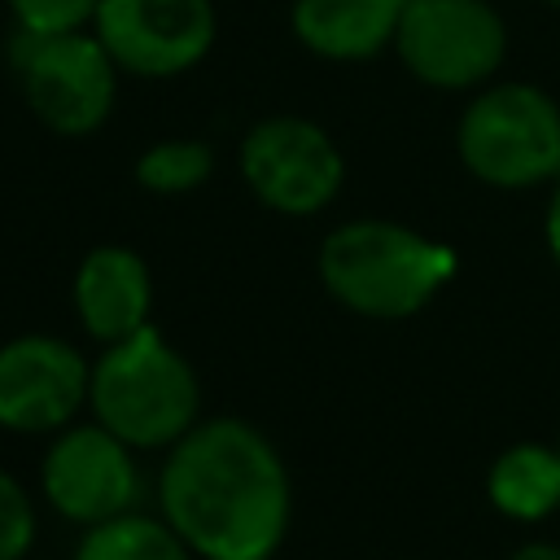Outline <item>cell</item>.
<instances>
[{
	"label": "cell",
	"instance_id": "19",
	"mask_svg": "<svg viewBox=\"0 0 560 560\" xmlns=\"http://www.w3.org/2000/svg\"><path fill=\"white\" fill-rule=\"evenodd\" d=\"M508 560H560V547H551V542H529V547H521V551L508 556Z\"/></svg>",
	"mask_w": 560,
	"mask_h": 560
},
{
	"label": "cell",
	"instance_id": "11",
	"mask_svg": "<svg viewBox=\"0 0 560 560\" xmlns=\"http://www.w3.org/2000/svg\"><path fill=\"white\" fill-rule=\"evenodd\" d=\"M149 306H153V280L136 249L96 245L83 254L74 271V311L96 341L114 346L149 328Z\"/></svg>",
	"mask_w": 560,
	"mask_h": 560
},
{
	"label": "cell",
	"instance_id": "5",
	"mask_svg": "<svg viewBox=\"0 0 560 560\" xmlns=\"http://www.w3.org/2000/svg\"><path fill=\"white\" fill-rule=\"evenodd\" d=\"M9 61L31 114L57 136H92L118 96V66L83 31H13Z\"/></svg>",
	"mask_w": 560,
	"mask_h": 560
},
{
	"label": "cell",
	"instance_id": "7",
	"mask_svg": "<svg viewBox=\"0 0 560 560\" xmlns=\"http://www.w3.org/2000/svg\"><path fill=\"white\" fill-rule=\"evenodd\" d=\"M241 175L267 210L306 219L319 214L341 192L346 162L319 122L298 114H276L245 131Z\"/></svg>",
	"mask_w": 560,
	"mask_h": 560
},
{
	"label": "cell",
	"instance_id": "21",
	"mask_svg": "<svg viewBox=\"0 0 560 560\" xmlns=\"http://www.w3.org/2000/svg\"><path fill=\"white\" fill-rule=\"evenodd\" d=\"M556 451H560V446H556Z\"/></svg>",
	"mask_w": 560,
	"mask_h": 560
},
{
	"label": "cell",
	"instance_id": "1",
	"mask_svg": "<svg viewBox=\"0 0 560 560\" xmlns=\"http://www.w3.org/2000/svg\"><path fill=\"white\" fill-rule=\"evenodd\" d=\"M162 521L206 560H267L289 525V472L245 420L192 424L166 455Z\"/></svg>",
	"mask_w": 560,
	"mask_h": 560
},
{
	"label": "cell",
	"instance_id": "9",
	"mask_svg": "<svg viewBox=\"0 0 560 560\" xmlns=\"http://www.w3.org/2000/svg\"><path fill=\"white\" fill-rule=\"evenodd\" d=\"M88 359L44 332H26L0 346V429L48 433L74 420L88 402Z\"/></svg>",
	"mask_w": 560,
	"mask_h": 560
},
{
	"label": "cell",
	"instance_id": "12",
	"mask_svg": "<svg viewBox=\"0 0 560 560\" xmlns=\"http://www.w3.org/2000/svg\"><path fill=\"white\" fill-rule=\"evenodd\" d=\"M407 0H293V35L328 61H363L394 44Z\"/></svg>",
	"mask_w": 560,
	"mask_h": 560
},
{
	"label": "cell",
	"instance_id": "3",
	"mask_svg": "<svg viewBox=\"0 0 560 560\" xmlns=\"http://www.w3.org/2000/svg\"><path fill=\"white\" fill-rule=\"evenodd\" d=\"M88 402L96 424H105L127 446H175L197 424V376L188 359L149 324L92 363Z\"/></svg>",
	"mask_w": 560,
	"mask_h": 560
},
{
	"label": "cell",
	"instance_id": "18",
	"mask_svg": "<svg viewBox=\"0 0 560 560\" xmlns=\"http://www.w3.org/2000/svg\"><path fill=\"white\" fill-rule=\"evenodd\" d=\"M547 249H551V262L560 267V179H556V192L547 206Z\"/></svg>",
	"mask_w": 560,
	"mask_h": 560
},
{
	"label": "cell",
	"instance_id": "6",
	"mask_svg": "<svg viewBox=\"0 0 560 560\" xmlns=\"http://www.w3.org/2000/svg\"><path fill=\"white\" fill-rule=\"evenodd\" d=\"M394 48L420 83L464 92L503 66L508 22L490 0H407Z\"/></svg>",
	"mask_w": 560,
	"mask_h": 560
},
{
	"label": "cell",
	"instance_id": "10",
	"mask_svg": "<svg viewBox=\"0 0 560 560\" xmlns=\"http://www.w3.org/2000/svg\"><path fill=\"white\" fill-rule=\"evenodd\" d=\"M140 477L131 464V446L114 438L105 424L66 429L44 455V494L52 508L79 525H105L127 516L136 503Z\"/></svg>",
	"mask_w": 560,
	"mask_h": 560
},
{
	"label": "cell",
	"instance_id": "15",
	"mask_svg": "<svg viewBox=\"0 0 560 560\" xmlns=\"http://www.w3.org/2000/svg\"><path fill=\"white\" fill-rule=\"evenodd\" d=\"M214 175V149L206 140H158L136 158V179L149 192H192Z\"/></svg>",
	"mask_w": 560,
	"mask_h": 560
},
{
	"label": "cell",
	"instance_id": "14",
	"mask_svg": "<svg viewBox=\"0 0 560 560\" xmlns=\"http://www.w3.org/2000/svg\"><path fill=\"white\" fill-rule=\"evenodd\" d=\"M74 560H192V556L188 542L166 521L127 512L105 525H92Z\"/></svg>",
	"mask_w": 560,
	"mask_h": 560
},
{
	"label": "cell",
	"instance_id": "20",
	"mask_svg": "<svg viewBox=\"0 0 560 560\" xmlns=\"http://www.w3.org/2000/svg\"><path fill=\"white\" fill-rule=\"evenodd\" d=\"M542 4H551V9H560V0H542Z\"/></svg>",
	"mask_w": 560,
	"mask_h": 560
},
{
	"label": "cell",
	"instance_id": "16",
	"mask_svg": "<svg viewBox=\"0 0 560 560\" xmlns=\"http://www.w3.org/2000/svg\"><path fill=\"white\" fill-rule=\"evenodd\" d=\"M18 18V31H83L92 26L101 0H4Z\"/></svg>",
	"mask_w": 560,
	"mask_h": 560
},
{
	"label": "cell",
	"instance_id": "13",
	"mask_svg": "<svg viewBox=\"0 0 560 560\" xmlns=\"http://www.w3.org/2000/svg\"><path fill=\"white\" fill-rule=\"evenodd\" d=\"M486 490H490V503L503 516L542 521L547 512L560 508V451L556 446H538V442L508 446L494 459Z\"/></svg>",
	"mask_w": 560,
	"mask_h": 560
},
{
	"label": "cell",
	"instance_id": "2",
	"mask_svg": "<svg viewBox=\"0 0 560 560\" xmlns=\"http://www.w3.org/2000/svg\"><path fill=\"white\" fill-rule=\"evenodd\" d=\"M455 267L459 258L451 245L394 219H350L319 245L324 289L368 319H407L424 311Z\"/></svg>",
	"mask_w": 560,
	"mask_h": 560
},
{
	"label": "cell",
	"instance_id": "4",
	"mask_svg": "<svg viewBox=\"0 0 560 560\" xmlns=\"http://www.w3.org/2000/svg\"><path fill=\"white\" fill-rule=\"evenodd\" d=\"M459 162L490 188L560 179V105L534 83H494L459 114Z\"/></svg>",
	"mask_w": 560,
	"mask_h": 560
},
{
	"label": "cell",
	"instance_id": "8",
	"mask_svg": "<svg viewBox=\"0 0 560 560\" xmlns=\"http://www.w3.org/2000/svg\"><path fill=\"white\" fill-rule=\"evenodd\" d=\"M92 35L136 79H175L214 44L210 0H101Z\"/></svg>",
	"mask_w": 560,
	"mask_h": 560
},
{
	"label": "cell",
	"instance_id": "17",
	"mask_svg": "<svg viewBox=\"0 0 560 560\" xmlns=\"http://www.w3.org/2000/svg\"><path fill=\"white\" fill-rule=\"evenodd\" d=\"M35 538V508L26 490L0 468V560H22Z\"/></svg>",
	"mask_w": 560,
	"mask_h": 560
}]
</instances>
